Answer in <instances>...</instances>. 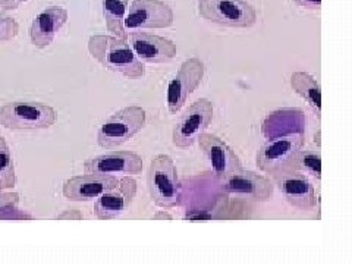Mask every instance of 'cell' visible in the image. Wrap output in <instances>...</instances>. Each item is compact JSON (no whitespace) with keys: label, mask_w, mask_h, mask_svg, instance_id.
Returning a JSON list of instances; mask_svg holds the SVG:
<instances>
[{"label":"cell","mask_w":352,"mask_h":264,"mask_svg":"<svg viewBox=\"0 0 352 264\" xmlns=\"http://www.w3.org/2000/svg\"><path fill=\"white\" fill-rule=\"evenodd\" d=\"M69 14L63 6L49 5L38 12L30 25V40L37 49H46L66 25Z\"/></svg>","instance_id":"2e32d148"},{"label":"cell","mask_w":352,"mask_h":264,"mask_svg":"<svg viewBox=\"0 0 352 264\" xmlns=\"http://www.w3.org/2000/svg\"><path fill=\"white\" fill-rule=\"evenodd\" d=\"M19 32L18 21L9 15L0 14V43L14 40Z\"/></svg>","instance_id":"7402d4cb"},{"label":"cell","mask_w":352,"mask_h":264,"mask_svg":"<svg viewBox=\"0 0 352 264\" xmlns=\"http://www.w3.org/2000/svg\"><path fill=\"white\" fill-rule=\"evenodd\" d=\"M19 5L18 0H0V14L8 12V10H16Z\"/></svg>","instance_id":"d4e9b609"},{"label":"cell","mask_w":352,"mask_h":264,"mask_svg":"<svg viewBox=\"0 0 352 264\" xmlns=\"http://www.w3.org/2000/svg\"><path fill=\"white\" fill-rule=\"evenodd\" d=\"M146 110L140 106H128L110 115L97 131V144L112 150L134 138L146 125Z\"/></svg>","instance_id":"5b68a950"},{"label":"cell","mask_w":352,"mask_h":264,"mask_svg":"<svg viewBox=\"0 0 352 264\" xmlns=\"http://www.w3.org/2000/svg\"><path fill=\"white\" fill-rule=\"evenodd\" d=\"M137 195V181L131 178V175H125L119 178L115 188L103 192L96 198L94 214L100 220L116 219L128 210V207L134 201Z\"/></svg>","instance_id":"4fadbf2b"},{"label":"cell","mask_w":352,"mask_h":264,"mask_svg":"<svg viewBox=\"0 0 352 264\" xmlns=\"http://www.w3.org/2000/svg\"><path fill=\"white\" fill-rule=\"evenodd\" d=\"M19 203V194L15 191H0V212H3L6 207L18 206Z\"/></svg>","instance_id":"603a6c76"},{"label":"cell","mask_w":352,"mask_h":264,"mask_svg":"<svg viewBox=\"0 0 352 264\" xmlns=\"http://www.w3.org/2000/svg\"><path fill=\"white\" fill-rule=\"evenodd\" d=\"M87 49L90 56L106 71L120 74L129 80L141 78L146 72L144 62L135 56L126 37L120 38L109 34H96L88 38Z\"/></svg>","instance_id":"6da1fadb"},{"label":"cell","mask_w":352,"mask_h":264,"mask_svg":"<svg viewBox=\"0 0 352 264\" xmlns=\"http://www.w3.org/2000/svg\"><path fill=\"white\" fill-rule=\"evenodd\" d=\"M197 141L216 179L223 181L226 176L242 168L238 154L222 138L204 131Z\"/></svg>","instance_id":"7c38bea8"},{"label":"cell","mask_w":352,"mask_h":264,"mask_svg":"<svg viewBox=\"0 0 352 264\" xmlns=\"http://www.w3.org/2000/svg\"><path fill=\"white\" fill-rule=\"evenodd\" d=\"M289 84L292 90L301 96L304 100L313 109V112L320 118L322 115V87L311 74L304 71L292 72Z\"/></svg>","instance_id":"ac0fdd59"},{"label":"cell","mask_w":352,"mask_h":264,"mask_svg":"<svg viewBox=\"0 0 352 264\" xmlns=\"http://www.w3.org/2000/svg\"><path fill=\"white\" fill-rule=\"evenodd\" d=\"M296 170L313 176L316 179L322 178V154L316 150H301L296 160Z\"/></svg>","instance_id":"44dd1931"},{"label":"cell","mask_w":352,"mask_h":264,"mask_svg":"<svg viewBox=\"0 0 352 264\" xmlns=\"http://www.w3.org/2000/svg\"><path fill=\"white\" fill-rule=\"evenodd\" d=\"M66 217H75V220H80L82 214L80 212H65L63 214H59L58 219H66Z\"/></svg>","instance_id":"484cf974"},{"label":"cell","mask_w":352,"mask_h":264,"mask_svg":"<svg viewBox=\"0 0 352 264\" xmlns=\"http://www.w3.org/2000/svg\"><path fill=\"white\" fill-rule=\"evenodd\" d=\"M126 40L141 62L168 63L176 56V44L166 37L148 34L138 30L128 32Z\"/></svg>","instance_id":"5bb4252c"},{"label":"cell","mask_w":352,"mask_h":264,"mask_svg":"<svg viewBox=\"0 0 352 264\" xmlns=\"http://www.w3.org/2000/svg\"><path fill=\"white\" fill-rule=\"evenodd\" d=\"M85 173L138 175L142 170V157L134 151H107L87 159L82 164Z\"/></svg>","instance_id":"9a60e30c"},{"label":"cell","mask_w":352,"mask_h":264,"mask_svg":"<svg viewBox=\"0 0 352 264\" xmlns=\"http://www.w3.org/2000/svg\"><path fill=\"white\" fill-rule=\"evenodd\" d=\"M213 120V103L208 98H198L181 115L172 131L176 147L188 148L208 128Z\"/></svg>","instance_id":"ba28073f"},{"label":"cell","mask_w":352,"mask_h":264,"mask_svg":"<svg viewBox=\"0 0 352 264\" xmlns=\"http://www.w3.org/2000/svg\"><path fill=\"white\" fill-rule=\"evenodd\" d=\"M58 116L56 109L41 102L15 100L0 106V125L12 131L49 129Z\"/></svg>","instance_id":"3957f363"},{"label":"cell","mask_w":352,"mask_h":264,"mask_svg":"<svg viewBox=\"0 0 352 264\" xmlns=\"http://www.w3.org/2000/svg\"><path fill=\"white\" fill-rule=\"evenodd\" d=\"M119 178L115 175L82 173L66 179L62 186V194L69 201H93L103 192L115 188Z\"/></svg>","instance_id":"8fae6325"},{"label":"cell","mask_w":352,"mask_h":264,"mask_svg":"<svg viewBox=\"0 0 352 264\" xmlns=\"http://www.w3.org/2000/svg\"><path fill=\"white\" fill-rule=\"evenodd\" d=\"M16 185V169L8 141L0 135V190H12Z\"/></svg>","instance_id":"ffe728a7"},{"label":"cell","mask_w":352,"mask_h":264,"mask_svg":"<svg viewBox=\"0 0 352 264\" xmlns=\"http://www.w3.org/2000/svg\"><path fill=\"white\" fill-rule=\"evenodd\" d=\"M129 0H102V12L107 31L112 36L125 38L126 30L124 21L126 16Z\"/></svg>","instance_id":"d6986e66"},{"label":"cell","mask_w":352,"mask_h":264,"mask_svg":"<svg viewBox=\"0 0 352 264\" xmlns=\"http://www.w3.org/2000/svg\"><path fill=\"white\" fill-rule=\"evenodd\" d=\"M294 3L296 6L310 10H318L322 8V0H294Z\"/></svg>","instance_id":"cb8c5ba5"},{"label":"cell","mask_w":352,"mask_h":264,"mask_svg":"<svg viewBox=\"0 0 352 264\" xmlns=\"http://www.w3.org/2000/svg\"><path fill=\"white\" fill-rule=\"evenodd\" d=\"M302 132H291L288 135L272 138L260 147L257 153V168L272 178L282 173L296 170V160L304 147Z\"/></svg>","instance_id":"7a4b0ae2"},{"label":"cell","mask_w":352,"mask_h":264,"mask_svg":"<svg viewBox=\"0 0 352 264\" xmlns=\"http://www.w3.org/2000/svg\"><path fill=\"white\" fill-rule=\"evenodd\" d=\"M18 2H19V3H27L28 0H18Z\"/></svg>","instance_id":"4316f807"},{"label":"cell","mask_w":352,"mask_h":264,"mask_svg":"<svg viewBox=\"0 0 352 264\" xmlns=\"http://www.w3.org/2000/svg\"><path fill=\"white\" fill-rule=\"evenodd\" d=\"M206 74V65L200 58H190L181 63L168 84L166 103L169 113L175 115L184 107L188 97L200 87Z\"/></svg>","instance_id":"52a82bcc"},{"label":"cell","mask_w":352,"mask_h":264,"mask_svg":"<svg viewBox=\"0 0 352 264\" xmlns=\"http://www.w3.org/2000/svg\"><path fill=\"white\" fill-rule=\"evenodd\" d=\"M198 15L217 25L250 28L256 24L257 10L245 0H198Z\"/></svg>","instance_id":"8992f818"},{"label":"cell","mask_w":352,"mask_h":264,"mask_svg":"<svg viewBox=\"0 0 352 264\" xmlns=\"http://www.w3.org/2000/svg\"><path fill=\"white\" fill-rule=\"evenodd\" d=\"M222 182L223 192L251 201H269L274 192V186L267 176L242 168L226 176Z\"/></svg>","instance_id":"30bf717a"},{"label":"cell","mask_w":352,"mask_h":264,"mask_svg":"<svg viewBox=\"0 0 352 264\" xmlns=\"http://www.w3.org/2000/svg\"><path fill=\"white\" fill-rule=\"evenodd\" d=\"M148 192L154 204L162 208H172L181 203V182L178 169L168 154L154 156L147 173Z\"/></svg>","instance_id":"277c9868"},{"label":"cell","mask_w":352,"mask_h":264,"mask_svg":"<svg viewBox=\"0 0 352 264\" xmlns=\"http://www.w3.org/2000/svg\"><path fill=\"white\" fill-rule=\"evenodd\" d=\"M274 184L278 185L285 200L298 210H313L317 204L314 185L302 172L294 170L274 176Z\"/></svg>","instance_id":"e0dca14e"},{"label":"cell","mask_w":352,"mask_h":264,"mask_svg":"<svg viewBox=\"0 0 352 264\" xmlns=\"http://www.w3.org/2000/svg\"><path fill=\"white\" fill-rule=\"evenodd\" d=\"M0 191H2V190H0Z\"/></svg>","instance_id":"83f0119b"},{"label":"cell","mask_w":352,"mask_h":264,"mask_svg":"<svg viewBox=\"0 0 352 264\" xmlns=\"http://www.w3.org/2000/svg\"><path fill=\"white\" fill-rule=\"evenodd\" d=\"M173 9L162 0H132L128 5L124 27L128 31L169 28L173 25Z\"/></svg>","instance_id":"9c48e42d"}]
</instances>
